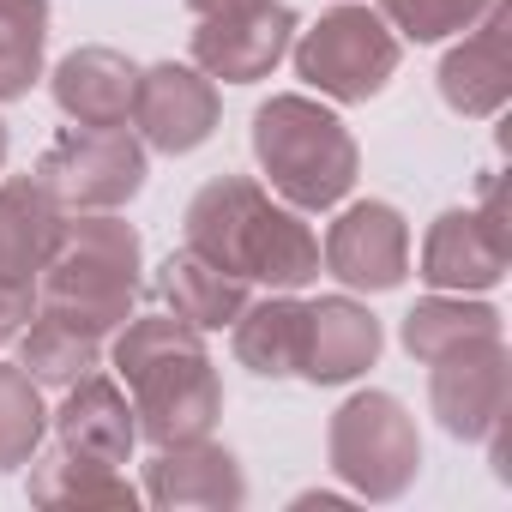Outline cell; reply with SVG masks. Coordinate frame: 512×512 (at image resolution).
Masks as SVG:
<instances>
[{
  "label": "cell",
  "mask_w": 512,
  "mask_h": 512,
  "mask_svg": "<svg viewBox=\"0 0 512 512\" xmlns=\"http://www.w3.org/2000/svg\"><path fill=\"white\" fill-rule=\"evenodd\" d=\"M13 344H19V368L37 386H73L79 374L103 368V338H91V332H79V326H67V320H55L43 308L31 314V326Z\"/></svg>",
  "instance_id": "obj_23"
},
{
  "label": "cell",
  "mask_w": 512,
  "mask_h": 512,
  "mask_svg": "<svg viewBox=\"0 0 512 512\" xmlns=\"http://www.w3.org/2000/svg\"><path fill=\"white\" fill-rule=\"evenodd\" d=\"M380 320L350 302V296H320V302H302V356H296V374L308 386H344L356 374H368L380 362Z\"/></svg>",
  "instance_id": "obj_12"
},
{
  "label": "cell",
  "mask_w": 512,
  "mask_h": 512,
  "mask_svg": "<svg viewBox=\"0 0 512 512\" xmlns=\"http://www.w3.org/2000/svg\"><path fill=\"white\" fill-rule=\"evenodd\" d=\"M217 79H205L199 67H181V61H157V67H139V85H133V133L163 151V157H187L199 151L211 133H217Z\"/></svg>",
  "instance_id": "obj_9"
},
{
  "label": "cell",
  "mask_w": 512,
  "mask_h": 512,
  "mask_svg": "<svg viewBox=\"0 0 512 512\" xmlns=\"http://www.w3.org/2000/svg\"><path fill=\"white\" fill-rule=\"evenodd\" d=\"M139 260L145 247L133 223L115 211H67L37 272V308L109 344L139 302Z\"/></svg>",
  "instance_id": "obj_2"
},
{
  "label": "cell",
  "mask_w": 512,
  "mask_h": 512,
  "mask_svg": "<svg viewBox=\"0 0 512 512\" xmlns=\"http://www.w3.org/2000/svg\"><path fill=\"white\" fill-rule=\"evenodd\" d=\"M296 43V13L284 0H235V7L199 13L193 25V67L223 85L266 79Z\"/></svg>",
  "instance_id": "obj_8"
},
{
  "label": "cell",
  "mask_w": 512,
  "mask_h": 512,
  "mask_svg": "<svg viewBox=\"0 0 512 512\" xmlns=\"http://www.w3.org/2000/svg\"><path fill=\"white\" fill-rule=\"evenodd\" d=\"M470 338H500V308L470 302L458 290H440V296H428L404 314V350L416 362H434V356H446Z\"/></svg>",
  "instance_id": "obj_22"
},
{
  "label": "cell",
  "mask_w": 512,
  "mask_h": 512,
  "mask_svg": "<svg viewBox=\"0 0 512 512\" xmlns=\"http://www.w3.org/2000/svg\"><path fill=\"white\" fill-rule=\"evenodd\" d=\"M458 37L464 43L440 61V97H446V109H458L470 121H488L512 97V55H506L512 13H506V0H494V7Z\"/></svg>",
  "instance_id": "obj_14"
},
{
  "label": "cell",
  "mask_w": 512,
  "mask_h": 512,
  "mask_svg": "<svg viewBox=\"0 0 512 512\" xmlns=\"http://www.w3.org/2000/svg\"><path fill=\"white\" fill-rule=\"evenodd\" d=\"M25 494L37 506H109V512H133L139 506V488L121 476V464H97V458H73V452H49V458H31V476H25Z\"/></svg>",
  "instance_id": "obj_21"
},
{
  "label": "cell",
  "mask_w": 512,
  "mask_h": 512,
  "mask_svg": "<svg viewBox=\"0 0 512 512\" xmlns=\"http://www.w3.org/2000/svg\"><path fill=\"white\" fill-rule=\"evenodd\" d=\"M7 145H13V139H7V121H0V163H7Z\"/></svg>",
  "instance_id": "obj_30"
},
{
  "label": "cell",
  "mask_w": 512,
  "mask_h": 512,
  "mask_svg": "<svg viewBox=\"0 0 512 512\" xmlns=\"http://www.w3.org/2000/svg\"><path fill=\"white\" fill-rule=\"evenodd\" d=\"M253 157H260L272 193L296 211H332L362 169V151L350 139V127L314 103V97H266L253 109Z\"/></svg>",
  "instance_id": "obj_3"
},
{
  "label": "cell",
  "mask_w": 512,
  "mask_h": 512,
  "mask_svg": "<svg viewBox=\"0 0 512 512\" xmlns=\"http://www.w3.org/2000/svg\"><path fill=\"white\" fill-rule=\"evenodd\" d=\"M67 211L55 205V193L37 175H13L0 181V278L13 284H37L49 247L61 235Z\"/></svg>",
  "instance_id": "obj_18"
},
{
  "label": "cell",
  "mask_w": 512,
  "mask_h": 512,
  "mask_svg": "<svg viewBox=\"0 0 512 512\" xmlns=\"http://www.w3.org/2000/svg\"><path fill=\"white\" fill-rule=\"evenodd\" d=\"M61 410H55V440L73 458H97V464H127L139 446V422H133V398L121 380L109 374H79L73 386H61Z\"/></svg>",
  "instance_id": "obj_15"
},
{
  "label": "cell",
  "mask_w": 512,
  "mask_h": 512,
  "mask_svg": "<svg viewBox=\"0 0 512 512\" xmlns=\"http://www.w3.org/2000/svg\"><path fill=\"white\" fill-rule=\"evenodd\" d=\"M506 260L512 253L494 247L482 235V223L470 211H440L428 223V241H422V278L434 290H458V296H482L506 278Z\"/></svg>",
  "instance_id": "obj_17"
},
{
  "label": "cell",
  "mask_w": 512,
  "mask_h": 512,
  "mask_svg": "<svg viewBox=\"0 0 512 512\" xmlns=\"http://www.w3.org/2000/svg\"><path fill=\"white\" fill-rule=\"evenodd\" d=\"M37 181L61 211H121L145 187V139L127 127H67L43 151Z\"/></svg>",
  "instance_id": "obj_6"
},
{
  "label": "cell",
  "mask_w": 512,
  "mask_h": 512,
  "mask_svg": "<svg viewBox=\"0 0 512 512\" xmlns=\"http://www.w3.org/2000/svg\"><path fill=\"white\" fill-rule=\"evenodd\" d=\"M326 272L350 290H398L404 272H410V223L398 205L386 199H362V205H344L338 223L326 229Z\"/></svg>",
  "instance_id": "obj_11"
},
{
  "label": "cell",
  "mask_w": 512,
  "mask_h": 512,
  "mask_svg": "<svg viewBox=\"0 0 512 512\" xmlns=\"http://www.w3.org/2000/svg\"><path fill=\"white\" fill-rule=\"evenodd\" d=\"M217 7H235V0H187V13H217Z\"/></svg>",
  "instance_id": "obj_29"
},
{
  "label": "cell",
  "mask_w": 512,
  "mask_h": 512,
  "mask_svg": "<svg viewBox=\"0 0 512 512\" xmlns=\"http://www.w3.org/2000/svg\"><path fill=\"white\" fill-rule=\"evenodd\" d=\"M506 392H512V362L500 338H470L428 362V404L452 440H482L506 416Z\"/></svg>",
  "instance_id": "obj_10"
},
{
  "label": "cell",
  "mask_w": 512,
  "mask_h": 512,
  "mask_svg": "<svg viewBox=\"0 0 512 512\" xmlns=\"http://www.w3.org/2000/svg\"><path fill=\"white\" fill-rule=\"evenodd\" d=\"M49 49V0H0V103L31 97Z\"/></svg>",
  "instance_id": "obj_24"
},
{
  "label": "cell",
  "mask_w": 512,
  "mask_h": 512,
  "mask_svg": "<svg viewBox=\"0 0 512 512\" xmlns=\"http://www.w3.org/2000/svg\"><path fill=\"white\" fill-rule=\"evenodd\" d=\"M49 434V410H43V386L19 368V362H0V476L25 470L37 458Z\"/></svg>",
  "instance_id": "obj_25"
},
{
  "label": "cell",
  "mask_w": 512,
  "mask_h": 512,
  "mask_svg": "<svg viewBox=\"0 0 512 512\" xmlns=\"http://www.w3.org/2000/svg\"><path fill=\"white\" fill-rule=\"evenodd\" d=\"M494 0H380V19L410 37V43H446L458 31H470Z\"/></svg>",
  "instance_id": "obj_26"
},
{
  "label": "cell",
  "mask_w": 512,
  "mask_h": 512,
  "mask_svg": "<svg viewBox=\"0 0 512 512\" xmlns=\"http://www.w3.org/2000/svg\"><path fill=\"white\" fill-rule=\"evenodd\" d=\"M470 217L482 223V235H488L494 247L512 253V229H506V181H500V175H482V205H476Z\"/></svg>",
  "instance_id": "obj_28"
},
{
  "label": "cell",
  "mask_w": 512,
  "mask_h": 512,
  "mask_svg": "<svg viewBox=\"0 0 512 512\" xmlns=\"http://www.w3.org/2000/svg\"><path fill=\"white\" fill-rule=\"evenodd\" d=\"M290 55H296V73L320 97L368 103V97H380L392 85L404 49H398V31L374 7H332V13H320L314 31H302L290 43Z\"/></svg>",
  "instance_id": "obj_5"
},
{
  "label": "cell",
  "mask_w": 512,
  "mask_h": 512,
  "mask_svg": "<svg viewBox=\"0 0 512 512\" xmlns=\"http://www.w3.org/2000/svg\"><path fill=\"white\" fill-rule=\"evenodd\" d=\"M37 314V284H13V278H0V344H13Z\"/></svg>",
  "instance_id": "obj_27"
},
{
  "label": "cell",
  "mask_w": 512,
  "mask_h": 512,
  "mask_svg": "<svg viewBox=\"0 0 512 512\" xmlns=\"http://www.w3.org/2000/svg\"><path fill=\"white\" fill-rule=\"evenodd\" d=\"M139 500L181 512V506H205V512H235L247 500V476L235 464L229 446L205 440H181V446H157V458L145 464V488Z\"/></svg>",
  "instance_id": "obj_13"
},
{
  "label": "cell",
  "mask_w": 512,
  "mask_h": 512,
  "mask_svg": "<svg viewBox=\"0 0 512 512\" xmlns=\"http://www.w3.org/2000/svg\"><path fill=\"white\" fill-rule=\"evenodd\" d=\"M55 103L73 127H127L133 115V85H139V67L121 55V49H73L61 67H55Z\"/></svg>",
  "instance_id": "obj_16"
},
{
  "label": "cell",
  "mask_w": 512,
  "mask_h": 512,
  "mask_svg": "<svg viewBox=\"0 0 512 512\" xmlns=\"http://www.w3.org/2000/svg\"><path fill=\"white\" fill-rule=\"evenodd\" d=\"M157 290H163V308L175 320L199 326V332H223L247 308V284L229 278L223 266H211L205 253H193V247H181V253H169V260H163Z\"/></svg>",
  "instance_id": "obj_19"
},
{
  "label": "cell",
  "mask_w": 512,
  "mask_h": 512,
  "mask_svg": "<svg viewBox=\"0 0 512 512\" xmlns=\"http://www.w3.org/2000/svg\"><path fill=\"white\" fill-rule=\"evenodd\" d=\"M127 392H133L139 440H151V446L205 440L223 416V380H217L205 350H181V356L151 362L145 374L127 380Z\"/></svg>",
  "instance_id": "obj_7"
},
{
  "label": "cell",
  "mask_w": 512,
  "mask_h": 512,
  "mask_svg": "<svg viewBox=\"0 0 512 512\" xmlns=\"http://www.w3.org/2000/svg\"><path fill=\"white\" fill-rule=\"evenodd\" d=\"M326 458L362 500H398L422 470L416 416L392 392H356L338 404L326 428Z\"/></svg>",
  "instance_id": "obj_4"
},
{
  "label": "cell",
  "mask_w": 512,
  "mask_h": 512,
  "mask_svg": "<svg viewBox=\"0 0 512 512\" xmlns=\"http://www.w3.org/2000/svg\"><path fill=\"white\" fill-rule=\"evenodd\" d=\"M229 344L235 362L260 380H290L296 356H302V302L290 290H272L266 302H247L229 320Z\"/></svg>",
  "instance_id": "obj_20"
},
{
  "label": "cell",
  "mask_w": 512,
  "mask_h": 512,
  "mask_svg": "<svg viewBox=\"0 0 512 512\" xmlns=\"http://www.w3.org/2000/svg\"><path fill=\"white\" fill-rule=\"evenodd\" d=\"M181 247L205 253L241 284L266 290H302L320 278V235L302 223L296 205H278L260 181L247 175H217L187 199L181 217Z\"/></svg>",
  "instance_id": "obj_1"
}]
</instances>
